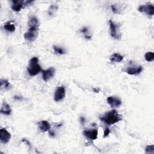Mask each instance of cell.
Wrapping results in <instances>:
<instances>
[{"label": "cell", "mask_w": 154, "mask_h": 154, "mask_svg": "<svg viewBox=\"0 0 154 154\" xmlns=\"http://www.w3.org/2000/svg\"><path fill=\"white\" fill-rule=\"evenodd\" d=\"M122 119V115H119L116 110H112L101 117L100 120L108 125H112L121 121Z\"/></svg>", "instance_id": "obj_1"}, {"label": "cell", "mask_w": 154, "mask_h": 154, "mask_svg": "<svg viewBox=\"0 0 154 154\" xmlns=\"http://www.w3.org/2000/svg\"><path fill=\"white\" fill-rule=\"evenodd\" d=\"M38 62L39 59L36 57L30 60L29 66L27 67V71L30 76H36L42 71L41 66L39 64Z\"/></svg>", "instance_id": "obj_2"}, {"label": "cell", "mask_w": 154, "mask_h": 154, "mask_svg": "<svg viewBox=\"0 0 154 154\" xmlns=\"http://www.w3.org/2000/svg\"><path fill=\"white\" fill-rule=\"evenodd\" d=\"M33 1H22V0H18V1H11V9L16 12L21 11V10L27 6H29L33 3Z\"/></svg>", "instance_id": "obj_3"}, {"label": "cell", "mask_w": 154, "mask_h": 154, "mask_svg": "<svg viewBox=\"0 0 154 154\" xmlns=\"http://www.w3.org/2000/svg\"><path fill=\"white\" fill-rule=\"evenodd\" d=\"M109 25L110 29V34L112 37L115 39L120 40L121 39V34L119 32V26L116 24L112 20L109 21Z\"/></svg>", "instance_id": "obj_4"}, {"label": "cell", "mask_w": 154, "mask_h": 154, "mask_svg": "<svg viewBox=\"0 0 154 154\" xmlns=\"http://www.w3.org/2000/svg\"><path fill=\"white\" fill-rule=\"evenodd\" d=\"M138 11L146 13L148 16H152L154 15V7L152 4L140 6L138 7Z\"/></svg>", "instance_id": "obj_5"}, {"label": "cell", "mask_w": 154, "mask_h": 154, "mask_svg": "<svg viewBox=\"0 0 154 154\" xmlns=\"http://www.w3.org/2000/svg\"><path fill=\"white\" fill-rule=\"evenodd\" d=\"M66 96L65 88L63 86L59 87L56 90L54 94V100L56 102H59L62 101Z\"/></svg>", "instance_id": "obj_6"}, {"label": "cell", "mask_w": 154, "mask_h": 154, "mask_svg": "<svg viewBox=\"0 0 154 154\" xmlns=\"http://www.w3.org/2000/svg\"><path fill=\"white\" fill-rule=\"evenodd\" d=\"M38 36V32L36 30L29 29V31L24 34V37L25 40L29 42L34 41Z\"/></svg>", "instance_id": "obj_7"}, {"label": "cell", "mask_w": 154, "mask_h": 154, "mask_svg": "<svg viewBox=\"0 0 154 154\" xmlns=\"http://www.w3.org/2000/svg\"><path fill=\"white\" fill-rule=\"evenodd\" d=\"M11 139V134L5 128L0 130V140L3 143H7Z\"/></svg>", "instance_id": "obj_8"}, {"label": "cell", "mask_w": 154, "mask_h": 154, "mask_svg": "<svg viewBox=\"0 0 154 154\" xmlns=\"http://www.w3.org/2000/svg\"><path fill=\"white\" fill-rule=\"evenodd\" d=\"M83 134L86 137L91 140H95L97 138L98 131H97V129L86 130L84 131Z\"/></svg>", "instance_id": "obj_9"}, {"label": "cell", "mask_w": 154, "mask_h": 154, "mask_svg": "<svg viewBox=\"0 0 154 154\" xmlns=\"http://www.w3.org/2000/svg\"><path fill=\"white\" fill-rule=\"evenodd\" d=\"M107 103L113 108H117L122 105L121 100L116 97L110 96L107 97Z\"/></svg>", "instance_id": "obj_10"}, {"label": "cell", "mask_w": 154, "mask_h": 154, "mask_svg": "<svg viewBox=\"0 0 154 154\" xmlns=\"http://www.w3.org/2000/svg\"><path fill=\"white\" fill-rule=\"evenodd\" d=\"M142 71L143 67L141 66L128 67L126 70V72L131 75H137L140 74Z\"/></svg>", "instance_id": "obj_11"}, {"label": "cell", "mask_w": 154, "mask_h": 154, "mask_svg": "<svg viewBox=\"0 0 154 154\" xmlns=\"http://www.w3.org/2000/svg\"><path fill=\"white\" fill-rule=\"evenodd\" d=\"M55 74V69L53 67H50L45 71H42V78L45 81H48L52 78Z\"/></svg>", "instance_id": "obj_12"}, {"label": "cell", "mask_w": 154, "mask_h": 154, "mask_svg": "<svg viewBox=\"0 0 154 154\" xmlns=\"http://www.w3.org/2000/svg\"><path fill=\"white\" fill-rule=\"evenodd\" d=\"M30 29H33L38 30L39 27V22L38 19L35 16H32L30 18L29 22H28Z\"/></svg>", "instance_id": "obj_13"}, {"label": "cell", "mask_w": 154, "mask_h": 154, "mask_svg": "<svg viewBox=\"0 0 154 154\" xmlns=\"http://www.w3.org/2000/svg\"><path fill=\"white\" fill-rule=\"evenodd\" d=\"M38 127L42 133H45L49 131L51 128L49 123L46 120H41L38 122Z\"/></svg>", "instance_id": "obj_14"}, {"label": "cell", "mask_w": 154, "mask_h": 154, "mask_svg": "<svg viewBox=\"0 0 154 154\" xmlns=\"http://www.w3.org/2000/svg\"><path fill=\"white\" fill-rule=\"evenodd\" d=\"M0 112H1V114H3L4 115L9 116L11 115V109L10 105L6 101H3Z\"/></svg>", "instance_id": "obj_15"}, {"label": "cell", "mask_w": 154, "mask_h": 154, "mask_svg": "<svg viewBox=\"0 0 154 154\" xmlns=\"http://www.w3.org/2000/svg\"><path fill=\"white\" fill-rule=\"evenodd\" d=\"M123 60V56L118 54L115 53L110 57V60L113 63H119Z\"/></svg>", "instance_id": "obj_16"}, {"label": "cell", "mask_w": 154, "mask_h": 154, "mask_svg": "<svg viewBox=\"0 0 154 154\" xmlns=\"http://www.w3.org/2000/svg\"><path fill=\"white\" fill-rule=\"evenodd\" d=\"M11 85H10V83L7 80L4 79H1V89L2 90L4 91H7L11 89Z\"/></svg>", "instance_id": "obj_17"}, {"label": "cell", "mask_w": 154, "mask_h": 154, "mask_svg": "<svg viewBox=\"0 0 154 154\" xmlns=\"http://www.w3.org/2000/svg\"><path fill=\"white\" fill-rule=\"evenodd\" d=\"M4 29L6 31L12 33L15 31L16 28H15V24H14V23H13L11 21H9L4 24Z\"/></svg>", "instance_id": "obj_18"}, {"label": "cell", "mask_w": 154, "mask_h": 154, "mask_svg": "<svg viewBox=\"0 0 154 154\" xmlns=\"http://www.w3.org/2000/svg\"><path fill=\"white\" fill-rule=\"evenodd\" d=\"M145 60L148 62H153L154 60V53L153 52H148L145 55Z\"/></svg>", "instance_id": "obj_19"}, {"label": "cell", "mask_w": 154, "mask_h": 154, "mask_svg": "<svg viewBox=\"0 0 154 154\" xmlns=\"http://www.w3.org/2000/svg\"><path fill=\"white\" fill-rule=\"evenodd\" d=\"M53 49H54V52L56 54H59L60 55H63V54H64L66 53L64 49L63 48H61V47H57V46H54Z\"/></svg>", "instance_id": "obj_20"}, {"label": "cell", "mask_w": 154, "mask_h": 154, "mask_svg": "<svg viewBox=\"0 0 154 154\" xmlns=\"http://www.w3.org/2000/svg\"><path fill=\"white\" fill-rule=\"evenodd\" d=\"M58 9V7L55 5H52L48 10V13L49 14V15H52L54 13V11H57Z\"/></svg>", "instance_id": "obj_21"}, {"label": "cell", "mask_w": 154, "mask_h": 154, "mask_svg": "<svg viewBox=\"0 0 154 154\" xmlns=\"http://www.w3.org/2000/svg\"><path fill=\"white\" fill-rule=\"evenodd\" d=\"M146 153H154V146L153 145H149L146 148Z\"/></svg>", "instance_id": "obj_22"}, {"label": "cell", "mask_w": 154, "mask_h": 154, "mask_svg": "<svg viewBox=\"0 0 154 154\" xmlns=\"http://www.w3.org/2000/svg\"><path fill=\"white\" fill-rule=\"evenodd\" d=\"M88 32H89V29H88L87 27H83L82 29H81L80 30V32L82 33L85 34L86 36V34L87 35Z\"/></svg>", "instance_id": "obj_23"}, {"label": "cell", "mask_w": 154, "mask_h": 154, "mask_svg": "<svg viewBox=\"0 0 154 154\" xmlns=\"http://www.w3.org/2000/svg\"><path fill=\"white\" fill-rule=\"evenodd\" d=\"M111 9H112V11H113V12L115 14H119V10H118V9L116 7V6L115 5H112L111 6Z\"/></svg>", "instance_id": "obj_24"}, {"label": "cell", "mask_w": 154, "mask_h": 154, "mask_svg": "<svg viewBox=\"0 0 154 154\" xmlns=\"http://www.w3.org/2000/svg\"><path fill=\"white\" fill-rule=\"evenodd\" d=\"M110 129L109 128H106L105 130H104V138H105V137H107L109 134H110Z\"/></svg>", "instance_id": "obj_25"}, {"label": "cell", "mask_w": 154, "mask_h": 154, "mask_svg": "<svg viewBox=\"0 0 154 154\" xmlns=\"http://www.w3.org/2000/svg\"><path fill=\"white\" fill-rule=\"evenodd\" d=\"M13 99L15 100H18V101H21L22 100V97L21 96H18V95H15L13 97Z\"/></svg>", "instance_id": "obj_26"}, {"label": "cell", "mask_w": 154, "mask_h": 154, "mask_svg": "<svg viewBox=\"0 0 154 154\" xmlns=\"http://www.w3.org/2000/svg\"><path fill=\"white\" fill-rule=\"evenodd\" d=\"M22 142H23L27 143V145L29 146V149H31V145H30V143L29 142V140H26V139H22Z\"/></svg>", "instance_id": "obj_27"}, {"label": "cell", "mask_w": 154, "mask_h": 154, "mask_svg": "<svg viewBox=\"0 0 154 154\" xmlns=\"http://www.w3.org/2000/svg\"><path fill=\"white\" fill-rule=\"evenodd\" d=\"M80 122H81L82 125H84V124H85V119L83 117H80Z\"/></svg>", "instance_id": "obj_28"}, {"label": "cell", "mask_w": 154, "mask_h": 154, "mask_svg": "<svg viewBox=\"0 0 154 154\" xmlns=\"http://www.w3.org/2000/svg\"><path fill=\"white\" fill-rule=\"evenodd\" d=\"M48 131H49V133L50 136H51V137H54V136H55V134H54L52 131H50V130H49Z\"/></svg>", "instance_id": "obj_29"}, {"label": "cell", "mask_w": 154, "mask_h": 154, "mask_svg": "<svg viewBox=\"0 0 154 154\" xmlns=\"http://www.w3.org/2000/svg\"><path fill=\"white\" fill-rule=\"evenodd\" d=\"M93 91H94V92H95V93H98V92H100V89H96L94 88V89H93Z\"/></svg>", "instance_id": "obj_30"}]
</instances>
